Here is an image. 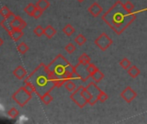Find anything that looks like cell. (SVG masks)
Segmentation results:
<instances>
[{
    "label": "cell",
    "mask_w": 147,
    "mask_h": 124,
    "mask_svg": "<svg viewBox=\"0 0 147 124\" xmlns=\"http://www.w3.org/2000/svg\"><path fill=\"white\" fill-rule=\"evenodd\" d=\"M101 19L117 35H121L135 21L136 15L128 11L119 0L102 16Z\"/></svg>",
    "instance_id": "1"
},
{
    "label": "cell",
    "mask_w": 147,
    "mask_h": 124,
    "mask_svg": "<svg viewBox=\"0 0 147 124\" xmlns=\"http://www.w3.org/2000/svg\"><path fill=\"white\" fill-rule=\"evenodd\" d=\"M49 69L51 72L52 79L56 87H61L69 79H81L76 67H73L61 54L56 56L51 62Z\"/></svg>",
    "instance_id": "2"
},
{
    "label": "cell",
    "mask_w": 147,
    "mask_h": 124,
    "mask_svg": "<svg viewBox=\"0 0 147 124\" xmlns=\"http://www.w3.org/2000/svg\"><path fill=\"white\" fill-rule=\"evenodd\" d=\"M83 87H84L83 85H80L76 91H74V92L70 95V99L81 109L84 108L88 103L87 99L82 94V90Z\"/></svg>",
    "instance_id": "3"
},
{
    "label": "cell",
    "mask_w": 147,
    "mask_h": 124,
    "mask_svg": "<svg viewBox=\"0 0 147 124\" xmlns=\"http://www.w3.org/2000/svg\"><path fill=\"white\" fill-rule=\"evenodd\" d=\"M94 43L100 50L106 51L113 44V40L106 33H102L95 39Z\"/></svg>",
    "instance_id": "4"
},
{
    "label": "cell",
    "mask_w": 147,
    "mask_h": 124,
    "mask_svg": "<svg viewBox=\"0 0 147 124\" xmlns=\"http://www.w3.org/2000/svg\"><path fill=\"white\" fill-rule=\"evenodd\" d=\"M88 91L90 92L91 96H92V99L89 101L88 104H90L91 106L94 105L99 100H98V97L100 95V93L101 92V90L96 85V83L95 82H91L88 85V86L86 87Z\"/></svg>",
    "instance_id": "5"
},
{
    "label": "cell",
    "mask_w": 147,
    "mask_h": 124,
    "mask_svg": "<svg viewBox=\"0 0 147 124\" xmlns=\"http://www.w3.org/2000/svg\"><path fill=\"white\" fill-rule=\"evenodd\" d=\"M120 97L127 103H131L136 97H137V93L136 91L130 86H127L125 89H124L122 91V92L120 93Z\"/></svg>",
    "instance_id": "6"
},
{
    "label": "cell",
    "mask_w": 147,
    "mask_h": 124,
    "mask_svg": "<svg viewBox=\"0 0 147 124\" xmlns=\"http://www.w3.org/2000/svg\"><path fill=\"white\" fill-rule=\"evenodd\" d=\"M88 12L94 17H99L101 12L103 11V8L97 3V2H94L93 5H91L89 7H88Z\"/></svg>",
    "instance_id": "7"
},
{
    "label": "cell",
    "mask_w": 147,
    "mask_h": 124,
    "mask_svg": "<svg viewBox=\"0 0 147 124\" xmlns=\"http://www.w3.org/2000/svg\"><path fill=\"white\" fill-rule=\"evenodd\" d=\"M127 73H128L130 77H131L132 79H135L140 74V70L136 66H131L127 69Z\"/></svg>",
    "instance_id": "8"
},
{
    "label": "cell",
    "mask_w": 147,
    "mask_h": 124,
    "mask_svg": "<svg viewBox=\"0 0 147 124\" xmlns=\"http://www.w3.org/2000/svg\"><path fill=\"white\" fill-rule=\"evenodd\" d=\"M91 77H92V79H94V81L96 83V84H98L99 82H100L102 79H103V78H104V74H103V73L102 72H100V70H97L94 74H92L91 75Z\"/></svg>",
    "instance_id": "9"
},
{
    "label": "cell",
    "mask_w": 147,
    "mask_h": 124,
    "mask_svg": "<svg viewBox=\"0 0 147 124\" xmlns=\"http://www.w3.org/2000/svg\"><path fill=\"white\" fill-rule=\"evenodd\" d=\"M78 60H79V63H82V64H84V65H88L91 62V58L88 56V54L84 53L79 57Z\"/></svg>",
    "instance_id": "10"
},
{
    "label": "cell",
    "mask_w": 147,
    "mask_h": 124,
    "mask_svg": "<svg viewBox=\"0 0 147 124\" xmlns=\"http://www.w3.org/2000/svg\"><path fill=\"white\" fill-rule=\"evenodd\" d=\"M75 31H76L75 28H74L71 24H67V25L62 29V32H63L66 35H67V36H71L74 33H75Z\"/></svg>",
    "instance_id": "11"
},
{
    "label": "cell",
    "mask_w": 147,
    "mask_h": 124,
    "mask_svg": "<svg viewBox=\"0 0 147 124\" xmlns=\"http://www.w3.org/2000/svg\"><path fill=\"white\" fill-rule=\"evenodd\" d=\"M44 34H45V35H47L48 38H52L56 34V30L52 26H48L44 29Z\"/></svg>",
    "instance_id": "12"
},
{
    "label": "cell",
    "mask_w": 147,
    "mask_h": 124,
    "mask_svg": "<svg viewBox=\"0 0 147 124\" xmlns=\"http://www.w3.org/2000/svg\"><path fill=\"white\" fill-rule=\"evenodd\" d=\"M76 84H75V82H74L72 79H69V80H67L66 83H65V88L69 91V92H72V91H74L76 90Z\"/></svg>",
    "instance_id": "13"
},
{
    "label": "cell",
    "mask_w": 147,
    "mask_h": 124,
    "mask_svg": "<svg viewBox=\"0 0 147 124\" xmlns=\"http://www.w3.org/2000/svg\"><path fill=\"white\" fill-rule=\"evenodd\" d=\"M75 41L77 43V45L82 46V45H84V44L87 42V38H86L83 35L80 34V35H78L75 38Z\"/></svg>",
    "instance_id": "14"
},
{
    "label": "cell",
    "mask_w": 147,
    "mask_h": 124,
    "mask_svg": "<svg viewBox=\"0 0 147 124\" xmlns=\"http://www.w3.org/2000/svg\"><path fill=\"white\" fill-rule=\"evenodd\" d=\"M119 66L125 69V70H127L131 66V61L127 59V58H124L120 62H119Z\"/></svg>",
    "instance_id": "15"
},
{
    "label": "cell",
    "mask_w": 147,
    "mask_h": 124,
    "mask_svg": "<svg viewBox=\"0 0 147 124\" xmlns=\"http://www.w3.org/2000/svg\"><path fill=\"white\" fill-rule=\"evenodd\" d=\"M37 6H38V8L40 10L44 11L49 6V3L47 1V0H40V1L38 2V4H37Z\"/></svg>",
    "instance_id": "16"
},
{
    "label": "cell",
    "mask_w": 147,
    "mask_h": 124,
    "mask_svg": "<svg viewBox=\"0 0 147 124\" xmlns=\"http://www.w3.org/2000/svg\"><path fill=\"white\" fill-rule=\"evenodd\" d=\"M82 96L87 99V101L89 103V101L92 99V96H91L90 92L88 91V90L86 87H83V88H82Z\"/></svg>",
    "instance_id": "17"
},
{
    "label": "cell",
    "mask_w": 147,
    "mask_h": 124,
    "mask_svg": "<svg viewBox=\"0 0 147 124\" xmlns=\"http://www.w3.org/2000/svg\"><path fill=\"white\" fill-rule=\"evenodd\" d=\"M98 69H99V68L96 67V66H95L94 64H92V63H89V64L87 66V70H88V72L89 73L90 75L94 74Z\"/></svg>",
    "instance_id": "18"
},
{
    "label": "cell",
    "mask_w": 147,
    "mask_h": 124,
    "mask_svg": "<svg viewBox=\"0 0 147 124\" xmlns=\"http://www.w3.org/2000/svg\"><path fill=\"white\" fill-rule=\"evenodd\" d=\"M42 102H43L45 104H49V103L53 100V97L49 95V92H46V93L44 94V96L42 97Z\"/></svg>",
    "instance_id": "19"
},
{
    "label": "cell",
    "mask_w": 147,
    "mask_h": 124,
    "mask_svg": "<svg viewBox=\"0 0 147 124\" xmlns=\"http://www.w3.org/2000/svg\"><path fill=\"white\" fill-rule=\"evenodd\" d=\"M107 99H108V95H107L106 92H104L103 91H101V92L100 93V95H99V97H98L99 102L104 103V102H106Z\"/></svg>",
    "instance_id": "20"
},
{
    "label": "cell",
    "mask_w": 147,
    "mask_h": 124,
    "mask_svg": "<svg viewBox=\"0 0 147 124\" xmlns=\"http://www.w3.org/2000/svg\"><path fill=\"white\" fill-rule=\"evenodd\" d=\"M76 46L74 45L73 43H68V44L65 47V50H66L67 53H73L74 52L76 51Z\"/></svg>",
    "instance_id": "21"
},
{
    "label": "cell",
    "mask_w": 147,
    "mask_h": 124,
    "mask_svg": "<svg viewBox=\"0 0 147 124\" xmlns=\"http://www.w3.org/2000/svg\"><path fill=\"white\" fill-rule=\"evenodd\" d=\"M124 5H125V9L128 11H130V12H133V10H134V5L130 2V1H127L125 4H124Z\"/></svg>",
    "instance_id": "22"
},
{
    "label": "cell",
    "mask_w": 147,
    "mask_h": 124,
    "mask_svg": "<svg viewBox=\"0 0 147 124\" xmlns=\"http://www.w3.org/2000/svg\"><path fill=\"white\" fill-rule=\"evenodd\" d=\"M35 33L38 35V36H40V35H42L43 33H44V30H43V29L41 27V26H38L36 29V30H35Z\"/></svg>",
    "instance_id": "23"
},
{
    "label": "cell",
    "mask_w": 147,
    "mask_h": 124,
    "mask_svg": "<svg viewBox=\"0 0 147 124\" xmlns=\"http://www.w3.org/2000/svg\"><path fill=\"white\" fill-rule=\"evenodd\" d=\"M77 1H79L80 3H82V2H83V1H84V0H77Z\"/></svg>",
    "instance_id": "24"
}]
</instances>
